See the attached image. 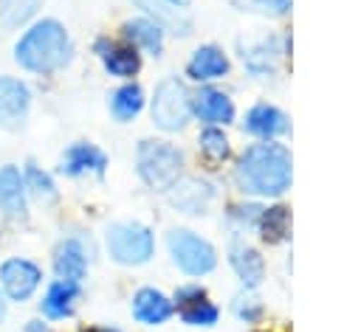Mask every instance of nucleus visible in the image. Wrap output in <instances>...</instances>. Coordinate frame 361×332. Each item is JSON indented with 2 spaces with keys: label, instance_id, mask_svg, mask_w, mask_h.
<instances>
[{
  "label": "nucleus",
  "instance_id": "f257e3e1",
  "mask_svg": "<svg viewBox=\"0 0 361 332\" xmlns=\"http://www.w3.org/2000/svg\"><path fill=\"white\" fill-rule=\"evenodd\" d=\"M234 180L240 191L254 197H279L290 186V152L282 143H254L248 146L237 166Z\"/></svg>",
  "mask_w": 361,
  "mask_h": 332
},
{
  "label": "nucleus",
  "instance_id": "f03ea898",
  "mask_svg": "<svg viewBox=\"0 0 361 332\" xmlns=\"http://www.w3.org/2000/svg\"><path fill=\"white\" fill-rule=\"evenodd\" d=\"M73 45L62 23L39 20L14 45V59L31 73H54L71 62Z\"/></svg>",
  "mask_w": 361,
  "mask_h": 332
},
{
  "label": "nucleus",
  "instance_id": "7ed1b4c3",
  "mask_svg": "<svg viewBox=\"0 0 361 332\" xmlns=\"http://www.w3.org/2000/svg\"><path fill=\"white\" fill-rule=\"evenodd\" d=\"M183 169V155L166 141H141L138 143V174L155 191H169Z\"/></svg>",
  "mask_w": 361,
  "mask_h": 332
},
{
  "label": "nucleus",
  "instance_id": "20e7f679",
  "mask_svg": "<svg viewBox=\"0 0 361 332\" xmlns=\"http://www.w3.org/2000/svg\"><path fill=\"white\" fill-rule=\"evenodd\" d=\"M107 250L118 264H144L152 250L155 239L152 231L141 222H116L107 228Z\"/></svg>",
  "mask_w": 361,
  "mask_h": 332
},
{
  "label": "nucleus",
  "instance_id": "39448f33",
  "mask_svg": "<svg viewBox=\"0 0 361 332\" xmlns=\"http://www.w3.org/2000/svg\"><path fill=\"white\" fill-rule=\"evenodd\" d=\"M166 248L172 253V262L186 276H206L217 264L214 248L206 239H200L197 234L186 231V228H172L169 236H166Z\"/></svg>",
  "mask_w": 361,
  "mask_h": 332
},
{
  "label": "nucleus",
  "instance_id": "423d86ee",
  "mask_svg": "<svg viewBox=\"0 0 361 332\" xmlns=\"http://www.w3.org/2000/svg\"><path fill=\"white\" fill-rule=\"evenodd\" d=\"M189 115H192V93L186 90V84L178 79L161 82L155 87V98H152L155 127H161L164 132H175L189 121Z\"/></svg>",
  "mask_w": 361,
  "mask_h": 332
},
{
  "label": "nucleus",
  "instance_id": "0eeeda50",
  "mask_svg": "<svg viewBox=\"0 0 361 332\" xmlns=\"http://www.w3.org/2000/svg\"><path fill=\"white\" fill-rule=\"evenodd\" d=\"M42 281V270L28 259H6L0 264V287L11 301H28Z\"/></svg>",
  "mask_w": 361,
  "mask_h": 332
},
{
  "label": "nucleus",
  "instance_id": "6e6552de",
  "mask_svg": "<svg viewBox=\"0 0 361 332\" xmlns=\"http://www.w3.org/2000/svg\"><path fill=\"white\" fill-rule=\"evenodd\" d=\"M28 104H31L28 87H25L20 79L0 76V124L8 127V129L20 127V124L25 121Z\"/></svg>",
  "mask_w": 361,
  "mask_h": 332
},
{
  "label": "nucleus",
  "instance_id": "1a4fd4ad",
  "mask_svg": "<svg viewBox=\"0 0 361 332\" xmlns=\"http://www.w3.org/2000/svg\"><path fill=\"white\" fill-rule=\"evenodd\" d=\"M192 113L203 124H209V127L234 121V104H231V98L223 90H214V87H200L192 96Z\"/></svg>",
  "mask_w": 361,
  "mask_h": 332
},
{
  "label": "nucleus",
  "instance_id": "9d476101",
  "mask_svg": "<svg viewBox=\"0 0 361 332\" xmlns=\"http://www.w3.org/2000/svg\"><path fill=\"white\" fill-rule=\"evenodd\" d=\"M96 51H99V59H102V65L107 68L110 76L130 79L141 68V56H138V51L133 45H116V42L99 39L96 42Z\"/></svg>",
  "mask_w": 361,
  "mask_h": 332
},
{
  "label": "nucleus",
  "instance_id": "9b49d317",
  "mask_svg": "<svg viewBox=\"0 0 361 332\" xmlns=\"http://www.w3.org/2000/svg\"><path fill=\"white\" fill-rule=\"evenodd\" d=\"M175 304L155 287H141L135 295H133V315L147 324V326H158L164 324L169 315H172Z\"/></svg>",
  "mask_w": 361,
  "mask_h": 332
},
{
  "label": "nucleus",
  "instance_id": "f8f14e48",
  "mask_svg": "<svg viewBox=\"0 0 361 332\" xmlns=\"http://www.w3.org/2000/svg\"><path fill=\"white\" fill-rule=\"evenodd\" d=\"M186 73L195 82H214V79L228 73V56L217 45H200L192 53V59L186 65Z\"/></svg>",
  "mask_w": 361,
  "mask_h": 332
},
{
  "label": "nucleus",
  "instance_id": "ddd939ff",
  "mask_svg": "<svg viewBox=\"0 0 361 332\" xmlns=\"http://www.w3.org/2000/svg\"><path fill=\"white\" fill-rule=\"evenodd\" d=\"M107 166V158L102 149H96L93 143H73L65 149L62 155V174H71V177H79V174H102Z\"/></svg>",
  "mask_w": 361,
  "mask_h": 332
},
{
  "label": "nucleus",
  "instance_id": "4468645a",
  "mask_svg": "<svg viewBox=\"0 0 361 332\" xmlns=\"http://www.w3.org/2000/svg\"><path fill=\"white\" fill-rule=\"evenodd\" d=\"M243 127H245V132L271 141V138L288 132V118H285L282 110H276V107H271V104H257V107H251V110L245 113Z\"/></svg>",
  "mask_w": 361,
  "mask_h": 332
},
{
  "label": "nucleus",
  "instance_id": "2eb2a0df",
  "mask_svg": "<svg viewBox=\"0 0 361 332\" xmlns=\"http://www.w3.org/2000/svg\"><path fill=\"white\" fill-rule=\"evenodd\" d=\"M54 270L59 279L65 281H82L85 279V270H87V256H85V248L79 239H62L54 250Z\"/></svg>",
  "mask_w": 361,
  "mask_h": 332
},
{
  "label": "nucleus",
  "instance_id": "dca6fc26",
  "mask_svg": "<svg viewBox=\"0 0 361 332\" xmlns=\"http://www.w3.org/2000/svg\"><path fill=\"white\" fill-rule=\"evenodd\" d=\"M0 211L6 217H25V183L17 166H0Z\"/></svg>",
  "mask_w": 361,
  "mask_h": 332
},
{
  "label": "nucleus",
  "instance_id": "f3484780",
  "mask_svg": "<svg viewBox=\"0 0 361 332\" xmlns=\"http://www.w3.org/2000/svg\"><path fill=\"white\" fill-rule=\"evenodd\" d=\"M212 197H214V191L203 180H183L169 189V203L175 208H180L183 214H200L212 203Z\"/></svg>",
  "mask_w": 361,
  "mask_h": 332
},
{
  "label": "nucleus",
  "instance_id": "a211bd4d",
  "mask_svg": "<svg viewBox=\"0 0 361 332\" xmlns=\"http://www.w3.org/2000/svg\"><path fill=\"white\" fill-rule=\"evenodd\" d=\"M124 39L133 45V48H144L147 53L158 56L161 48H164V28L161 23L155 20H147V17H138V20H127L124 28H121Z\"/></svg>",
  "mask_w": 361,
  "mask_h": 332
},
{
  "label": "nucleus",
  "instance_id": "6ab92c4d",
  "mask_svg": "<svg viewBox=\"0 0 361 332\" xmlns=\"http://www.w3.org/2000/svg\"><path fill=\"white\" fill-rule=\"evenodd\" d=\"M79 298V284L76 281H65V279H56L45 298H42V312L48 318H68L73 312V301Z\"/></svg>",
  "mask_w": 361,
  "mask_h": 332
},
{
  "label": "nucleus",
  "instance_id": "aec40b11",
  "mask_svg": "<svg viewBox=\"0 0 361 332\" xmlns=\"http://www.w3.org/2000/svg\"><path fill=\"white\" fill-rule=\"evenodd\" d=\"M231 267H234V273L240 276V281L245 287H257L262 281V273H265L259 250H254L248 245H240V242L231 248Z\"/></svg>",
  "mask_w": 361,
  "mask_h": 332
},
{
  "label": "nucleus",
  "instance_id": "412c9836",
  "mask_svg": "<svg viewBox=\"0 0 361 332\" xmlns=\"http://www.w3.org/2000/svg\"><path fill=\"white\" fill-rule=\"evenodd\" d=\"M141 107H144V90L138 84H124L110 96V110L118 121L135 118L141 113Z\"/></svg>",
  "mask_w": 361,
  "mask_h": 332
},
{
  "label": "nucleus",
  "instance_id": "4be33fe9",
  "mask_svg": "<svg viewBox=\"0 0 361 332\" xmlns=\"http://www.w3.org/2000/svg\"><path fill=\"white\" fill-rule=\"evenodd\" d=\"M257 228L262 234L265 242H282L288 236V228H290V214L285 205H274V208H262L259 219H257Z\"/></svg>",
  "mask_w": 361,
  "mask_h": 332
},
{
  "label": "nucleus",
  "instance_id": "5701e85b",
  "mask_svg": "<svg viewBox=\"0 0 361 332\" xmlns=\"http://www.w3.org/2000/svg\"><path fill=\"white\" fill-rule=\"evenodd\" d=\"M178 312L189 326H212V324H217V307L206 298V293L178 304Z\"/></svg>",
  "mask_w": 361,
  "mask_h": 332
},
{
  "label": "nucleus",
  "instance_id": "b1692460",
  "mask_svg": "<svg viewBox=\"0 0 361 332\" xmlns=\"http://www.w3.org/2000/svg\"><path fill=\"white\" fill-rule=\"evenodd\" d=\"M279 45H276V39H265V42H259L257 48H251L248 53H243V62L248 65V70L251 73H271L274 68H276V59H279Z\"/></svg>",
  "mask_w": 361,
  "mask_h": 332
},
{
  "label": "nucleus",
  "instance_id": "393cba45",
  "mask_svg": "<svg viewBox=\"0 0 361 332\" xmlns=\"http://www.w3.org/2000/svg\"><path fill=\"white\" fill-rule=\"evenodd\" d=\"M200 152H203L209 160L223 163V160L228 158V152H231L228 138L223 135V129H217V127H206V129L200 132Z\"/></svg>",
  "mask_w": 361,
  "mask_h": 332
},
{
  "label": "nucleus",
  "instance_id": "a878e982",
  "mask_svg": "<svg viewBox=\"0 0 361 332\" xmlns=\"http://www.w3.org/2000/svg\"><path fill=\"white\" fill-rule=\"evenodd\" d=\"M23 183H25V189H31L39 200H54V197H56V186H54L51 174H48V172H42V169H39V166H34V163H28V166H25Z\"/></svg>",
  "mask_w": 361,
  "mask_h": 332
},
{
  "label": "nucleus",
  "instance_id": "bb28decb",
  "mask_svg": "<svg viewBox=\"0 0 361 332\" xmlns=\"http://www.w3.org/2000/svg\"><path fill=\"white\" fill-rule=\"evenodd\" d=\"M37 8V0H0V20L6 25H17L28 20Z\"/></svg>",
  "mask_w": 361,
  "mask_h": 332
},
{
  "label": "nucleus",
  "instance_id": "cd10ccee",
  "mask_svg": "<svg viewBox=\"0 0 361 332\" xmlns=\"http://www.w3.org/2000/svg\"><path fill=\"white\" fill-rule=\"evenodd\" d=\"M234 312H237V318H243V321H257L259 315H262V307H259V301L257 298H251V295H237L234 298Z\"/></svg>",
  "mask_w": 361,
  "mask_h": 332
},
{
  "label": "nucleus",
  "instance_id": "c85d7f7f",
  "mask_svg": "<svg viewBox=\"0 0 361 332\" xmlns=\"http://www.w3.org/2000/svg\"><path fill=\"white\" fill-rule=\"evenodd\" d=\"M259 214H262V208H259V205H237V208H231V217H234V219H240L243 225H257Z\"/></svg>",
  "mask_w": 361,
  "mask_h": 332
},
{
  "label": "nucleus",
  "instance_id": "c756f323",
  "mask_svg": "<svg viewBox=\"0 0 361 332\" xmlns=\"http://www.w3.org/2000/svg\"><path fill=\"white\" fill-rule=\"evenodd\" d=\"M259 11H274V14H285L290 8V0H257Z\"/></svg>",
  "mask_w": 361,
  "mask_h": 332
},
{
  "label": "nucleus",
  "instance_id": "7c9ffc66",
  "mask_svg": "<svg viewBox=\"0 0 361 332\" xmlns=\"http://www.w3.org/2000/svg\"><path fill=\"white\" fill-rule=\"evenodd\" d=\"M23 332H48V326H45V324H42V321H28V324H25V329H23Z\"/></svg>",
  "mask_w": 361,
  "mask_h": 332
},
{
  "label": "nucleus",
  "instance_id": "2f4dec72",
  "mask_svg": "<svg viewBox=\"0 0 361 332\" xmlns=\"http://www.w3.org/2000/svg\"><path fill=\"white\" fill-rule=\"evenodd\" d=\"M3 318H6V298H3V293H0V324H3Z\"/></svg>",
  "mask_w": 361,
  "mask_h": 332
},
{
  "label": "nucleus",
  "instance_id": "473e14b6",
  "mask_svg": "<svg viewBox=\"0 0 361 332\" xmlns=\"http://www.w3.org/2000/svg\"><path fill=\"white\" fill-rule=\"evenodd\" d=\"M90 332H116V329H90Z\"/></svg>",
  "mask_w": 361,
  "mask_h": 332
}]
</instances>
